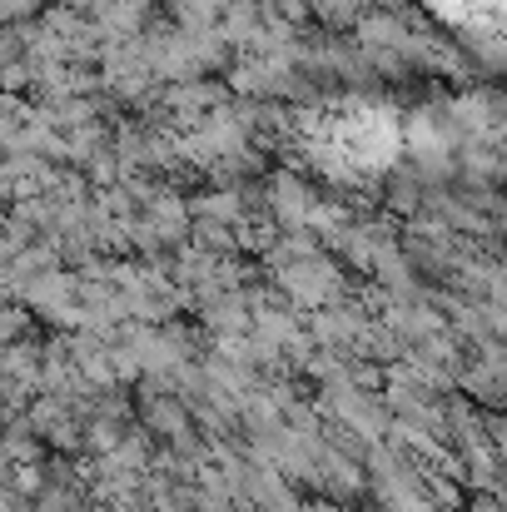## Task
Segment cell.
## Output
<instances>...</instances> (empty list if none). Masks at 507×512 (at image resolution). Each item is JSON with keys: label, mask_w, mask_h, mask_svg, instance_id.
<instances>
[{"label": "cell", "mask_w": 507, "mask_h": 512, "mask_svg": "<svg viewBox=\"0 0 507 512\" xmlns=\"http://www.w3.org/2000/svg\"><path fill=\"white\" fill-rule=\"evenodd\" d=\"M453 25L478 30V35H507V0H433Z\"/></svg>", "instance_id": "cell-2"}, {"label": "cell", "mask_w": 507, "mask_h": 512, "mask_svg": "<svg viewBox=\"0 0 507 512\" xmlns=\"http://www.w3.org/2000/svg\"><path fill=\"white\" fill-rule=\"evenodd\" d=\"M388 150H393V125L378 110H338L319 130V155L334 165H348V170L378 165V160H388Z\"/></svg>", "instance_id": "cell-1"}]
</instances>
